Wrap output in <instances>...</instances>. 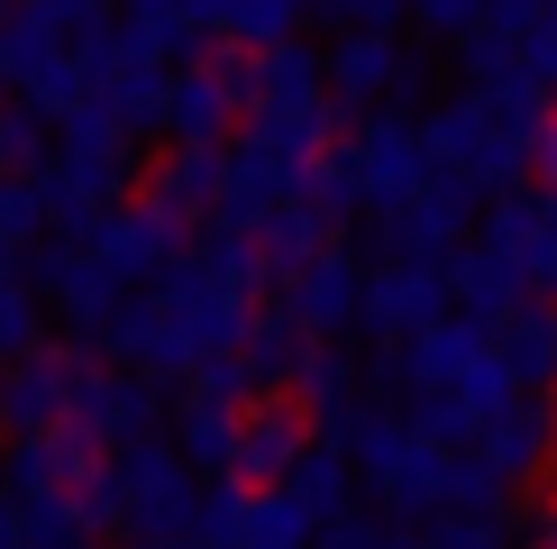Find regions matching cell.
Listing matches in <instances>:
<instances>
[{
	"instance_id": "6da1fadb",
	"label": "cell",
	"mask_w": 557,
	"mask_h": 549,
	"mask_svg": "<svg viewBox=\"0 0 557 549\" xmlns=\"http://www.w3.org/2000/svg\"><path fill=\"white\" fill-rule=\"evenodd\" d=\"M330 440H338V457H347V476H357L393 522H430V513H448V503H457V449L421 440L403 412L357 403Z\"/></svg>"
},
{
	"instance_id": "7a4b0ae2",
	"label": "cell",
	"mask_w": 557,
	"mask_h": 549,
	"mask_svg": "<svg viewBox=\"0 0 557 549\" xmlns=\"http://www.w3.org/2000/svg\"><path fill=\"white\" fill-rule=\"evenodd\" d=\"M421 183H430L421 129H411L403 110H366V120H347L330 137V156H320V174H311V202L330 220H347V211H393V202H411Z\"/></svg>"
},
{
	"instance_id": "3957f363",
	"label": "cell",
	"mask_w": 557,
	"mask_h": 549,
	"mask_svg": "<svg viewBox=\"0 0 557 549\" xmlns=\"http://www.w3.org/2000/svg\"><path fill=\"white\" fill-rule=\"evenodd\" d=\"M411 129H421V166H430V174L467 183V193H484V202H494V193H521V174H530V166H521V137L484 120L475 91H448V101H430Z\"/></svg>"
},
{
	"instance_id": "277c9868",
	"label": "cell",
	"mask_w": 557,
	"mask_h": 549,
	"mask_svg": "<svg viewBox=\"0 0 557 549\" xmlns=\"http://www.w3.org/2000/svg\"><path fill=\"white\" fill-rule=\"evenodd\" d=\"M83 247L101 257V274H110L120 293H156V284L183 266V220H174V211H156V202L137 193V202H120V211L91 220V229H83Z\"/></svg>"
},
{
	"instance_id": "5b68a950",
	"label": "cell",
	"mask_w": 557,
	"mask_h": 549,
	"mask_svg": "<svg viewBox=\"0 0 557 549\" xmlns=\"http://www.w3.org/2000/svg\"><path fill=\"white\" fill-rule=\"evenodd\" d=\"M320 74H330V101H347V110H393V101H411V91H430V64L393 28H347L330 56H320Z\"/></svg>"
},
{
	"instance_id": "8992f818",
	"label": "cell",
	"mask_w": 557,
	"mask_h": 549,
	"mask_svg": "<svg viewBox=\"0 0 557 549\" xmlns=\"http://www.w3.org/2000/svg\"><path fill=\"white\" fill-rule=\"evenodd\" d=\"M475 239L521 274L530 303H557V193H540V183L494 193V202H484V220H475Z\"/></svg>"
},
{
	"instance_id": "52a82bcc",
	"label": "cell",
	"mask_w": 557,
	"mask_h": 549,
	"mask_svg": "<svg viewBox=\"0 0 557 549\" xmlns=\"http://www.w3.org/2000/svg\"><path fill=\"white\" fill-rule=\"evenodd\" d=\"M475 220H484V193H467V183H448V174H430L411 202L375 211L384 247H393V266H448L457 247H467V229H475Z\"/></svg>"
},
{
	"instance_id": "ba28073f",
	"label": "cell",
	"mask_w": 557,
	"mask_h": 549,
	"mask_svg": "<svg viewBox=\"0 0 557 549\" xmlns=\"http://www.w3.org/2000/svg\"><path fill=\"white\" fill-rule=\"evenodd\" d=\"M311 440H320V430H311V412H301L293 394H247V403H238V440H228V476H220V486L274 495Z\"/></svg>"
},
{
	"instance_id": "9c48e42d",
	"label": "cell",
	"mask_w": 557,
	"mask_h": 549,
	"mask_svg": "<svg viewBox=\"0 0 557 549\" xmlns=\"http://www.w3.org/2000/svg\"><path fill=\"white\" fill-rule=\"evenodd\" d=\"M91 385V349H37L28 357H10V376H0V430H55V422H74V394Z\"/></svg>"
},
{
	"instance_id": "30bf717a",
	"label": "cell",
	"mask_w": 557,
	"mask_h": 549,
	"mask_svg": "<svg viewBox=\"0 0 557 549\" xmlns=\"http://www.w3.org/2000/svg\"><path fill=\"white\" fill-rule=\"evenodd\" d=\"M548 449H557V403L548 394H521L512 412H494V422L467 440V467L484 486H530V476H548Z\"/></svg>"
},
{
	"instance_id": "8fae6325",
	"label": "cell",
	"mask_w": 557,
	"mask_h": 549,
	"mask_svg": "<svg viewBox=\"0 0 557 549\" xmlns=\"http://www.w3.org/2000/svg\"><path fill=\"white\" fill-rule=\"evenodd\" d=\"M430 320H448V274L438 266H375L357 284V330L375 339V349H403Z\"/></svg>"
},
{
	"instance_id": "7c38bea8",
	"label": "cell",
	"mask_w": 557,
	"mask_h": 549,
	"mask_svg": "<svg viewBox=\"0 0 557 549\" xmlns=\"http://www.w3.org/2000/svg\"><path fill=\"white\" fill-rule=\"evenodd\" d=\"M101 467H110V449H91L74 422L18 430V440H10V495H18V503H74Z\"/></svg>"
},
{
	"instance_id": "4fadbf2b",
	"label": "cell",
	"mask_w": 557,
	"mask_h": 549,
	"mask_svg": "<svg viewBox=\"0 0 557 549\" xmlns=\"http://www.w3.org/2000/svg\"><path fill=\"white\" fill-rule=\"evenodd\" d=\"M357 284H366V266L347 247H320L301 274L274 284V303L301 320V339H338V330H357Z\"/></svg>"
},
{
	"instance_id": "5bb4252c",
	"label": "cell",
	"mask_w": 557,
	"mask_h": 549,
	"mask_svg": "<svg viewBox=\"0 0 557 549\" xmlns=\"http://www.w3.org/2000/svg\"><path fill=\"white\" fill-rule=\"evenodd\" d=\"M74 430L91 449H128L156 430V376H128V366H91V385L74 394Z\"/></svg>"
},
{
	"instance_id": "9a60e30c",
	"label": "cell",
	"mask_w": 557,
	"mask_h": 549,
	"mask_svg": "<svg viewBox=\"0 0 557 549\" xmlns=\"http://www.w3.org/2000/svg\"><path fill=\"white\" fill-rule=\"evenodd\" d=\"M484 349H494V330H475V320L448 312V320H430L421 339H403L384 376H393V385H438V394H457V385H467V366H475Z\"/></svg>"
},
{
	"instance_id": "2e32d148",
	"label": "cell",
	"mask_w": 557,
	"mask_h": 549,
	"mask_svg": "<svg viewBox=\"0 0 557 549\" xmlns=\"http://www.w3.org/2000/svg\"><path fill=\"white\" fill-rule=\"evenodd\" d=\"M438 274H448V312H457V320H475V330H503V320L530 303V293H521V274L503 266L484 239H475V247H457V257L438 266Z\"/></svg>"
},
{
	"instance_id": "e0dca14e",
	"label": "cell",
	"mask_w": 557,
	"mask_h": 549,
	"mask_svg": "<svg viewBox=\"0 0 557 549\" xmlns=\"http://www.w3.org/2000/svg\"><path fill=\"white\" fill-rule=\"evenodd\" d=\"M220 193H228V147H174L165 166H156V183H147V202H156V211H174L183 229L211 220Z\"/></svg>"
},
{
	"instance_id": "ac0fdd59",
	"label": "cell",
	"mask_w": 557,
	"mask_h": 549,
	"mask_svg": "<svg viewBox=\"0 0 557 549\" xmlns=\"http://www.w3.org/2000/svg\"><path fill=\"white\" fill-rule=\"evenodd\" d=\"M494 349H503V366H512L521 394H557V303H521L494 330Z\"/></svg>"
},
{
	"instance_id": "d6986e66",
	"label": "cell",
	"mask_w": 557,
	"mask_h": 549,
	"mask_svg": "<svg viewBox=\"0 0 557 549\" xmlns=\"http://www.w3.org/2000/svg\"><path fill=\"white\" fill-rule=\"evenodd\" d=\"M320 247H338V220L320 211L311 193H301V202H284V211L257 229V257H265V274H274V284H284V274H301V266L320 257Z\"/></svg>"
},
{
	"instance_id": "ffe728a7",
	"label": "cell",
	"mask_w": 557,
	"mask_h": 549,
	"mask_svg": "<svg viewBox=\"0 0 557 549\" xmlns=\"http://www.w3.org/2000/svg\"><path fill=\"white\" fill-rule=\"evenodd\" d=\"M257 101H330V74H320V56L301 37L247 46V110H257Z\"/></svg>"
},
{
	"instance_id": "44dd1931",
	"label": "cell",
	"mask_w": 557,
	"mask_h": 549,
	"mask_svg": "<svg viewBox=\"0 0 557 549\" xmlns=\"http://www.w3.org/2000/svg\"><path fill=\"white\" fill-rule=\"evenodd\" d=\"M274 495H293L301 513H311V532H320V522H330V513H347V495H357V476H347L338 440H311V449L293 457V476H284V486H274Z\"/></svg>"
},
{
	"instance_id": "7402d4cb",
	"label": "cell",
	"mask_w": 557,
	"mask_h": 549,
	"mask_svg": "<svg viewBox=\"0 0 557 549\" xmlns=\"http://www.w3.org/2000/svg\"><path fill=\"white\" fill-rule=\"evenodd\" d=\"M228 440H238V403H211V394H183V430H174V457L201 476H228Z\"/></svg>"
},
{
	"instance_id": "603a6c76",
	"label": "cell",
	"mask_w": 557,
	"mask_h": 549,
	"mask_svg": "<svg viewBox=\"0 0 557 549\" xmlns=\"http://www.w3.org/2000/svg\"><path fill=\"white\" fill-rule=\"evenodd\" d=\"M311 10H320V0H220L211 37H220V46H284Z\"/></svg>"
},
{
	"instance_id": "cb8c5ba5",
	"label": "cell",
	"mask_w": 557,
	"mask_h": 549,
	"mask_svg": "<svg viewBox=\"0 0 557 549\" xmlns=\"http://www.w3.org/2000/svg\"><path fill=\"white\" fill-rule=\"evenodd\" d=\"M91 101H101V110H110V120H120L128 137L165 129V64H120V74L91 91Z\"/></svg>"
},
{
	"instance_id": "d4e9b609",
	"label": "cell",
	"mask_w": 557,
	"mask_h": 549,
	"mask_svg": "<svg viewBox=\"0 0 557 549\" xmlns=\"http://www.w3.org/2000/svg\"><path fill=\"white\" fill-rule=\"evenodd\" d=\"M403 422L421 430V440H438V449H467L475 430H484L475 412L457 403V394H438V385H403Z\"/></svg>"
},
{
	"instance_id": "484cf974",
	"label": "cell",
	"mask_w": 557,
	"mask_h": 549,
	"mask_svg": "<svg viewBox=\"0 0 557 549\" xmlns=\"http://www.w3.org/2000/svg\"><path fill=\"white\" fill-rule=\"evenodd\" d=\"M37 330H46L37 284H28V274H0V366H10V357H28V349H37Z\"/></svg>"
},
{
	"instance_id": "4316f807",
	"label": "cell",
	"mask_w": 557,
	"mask_h": 549,
	"mask_svg": "<svg viewBox=\"0 0 557 549\" xmlns=\"http://www.w3.org/2000/svg\"><path fill=\"white\" fill-rule=\"evenodd\" d=\"M411 549H512V532H503L494 513H430Z\"/></svg>"
},
{
	"instance_id": "83f0119b",
	"label": "cell",
	"mask_w": 557,
	"mask_h": 549,
	"mask_svg": "<svg viewBox=\"0 0 557 549\" xmlns=\"http://www.w3.org/2000/svg\"><path fill=\"white\" fill-rule=\"evenodd\" d=\"M311 549H411V532H393L384 513H357V503H347V513H330L311 532Z\"/></svg>"
},
{
	"instance_id": "f1b7e54d",
	"label": "cell",
	"mask_w": 557,
	"mask_h": 549,
	"mask_svg": "<svg viewBox=\"0 0 557 549\" xmlns=\"http://www.w3.org/2000/svg\"><path fill=\"white\" fill-rule=\"evenodd\" d=\"M403 19H411L430 46H467V37L484 28V0H403Z\"/></svg>"
},
{
	"instance_id": "f546056e",
	"label": "cell",
	"mask_w": 557,
	"mask_h": 549,
	"mask_svg": "<svg viewBox=\"0 0 557 549\" xmlns=\"http://www.w3.org/2000/svg\"><path fill=\"white\" fill-rule=\"evenodd\" d=\"M512 56H521V74L540 83V91H557V10H540L530 28L512 37Z\"/></svg>"
},
{
	"instance_id": "4dcf8cb0",
	"label": "cell",
	"mask_w": 557,
	"mask_h": 549,
	"mask_svg": "<svg viewBox=\"0 0 557 549\" xmlns=\"http://www.w3.org/2000/svg\"><path fill=\"white\" fill-rule=\"evenodd\" d=\"M521 166H530V183H540V193H557V101H548V120L521 137Z\"/></svg>"
},
{
	"instance_id": "1f68e13d",
	"label": "cell",
	"mask_w": 557,
	"mask_h": 549,
	"mask_svg": "<svg viewBox=\"0 0 557 549\" xmlns=\"http://www.w3.org/2000/svg\"><path fill=\"white\" fill-rule=\"evenodd\" d=\"M320 10H330L338 28H393V19H403V0H320Z\"/></svg>"
},
{
	"instance_id": "d6a6232c",
	"label": "cell",
	"mask_w": 557,
	"mask_h": 549,
	"mask_svg": "<svg viewBox=\"0 0 557 549\" xmlns=\"http://www.w3.org/2000/svg\"><path fill=\"white\" fill-rule=\"evenodd\" d=\"M0 549H28V503L0 486Z\"/></svg>"
},
{
	"instance_id": "836d02e7",
	"label": "cell",
	"mask_w": 557,
	"mask_h": 549,
	"mask_svg": "<svg viewBox=\"0 0 557 549\" xmlns=\"http://www.w3.org/2000/svg\"><path fill=\"white\" fill-rule=\"evenodd\" d=\"M512 549H557V503H540V513L521 522V532H512Z\"/></svg>"
},
{
	"instance_id": "e575fe53",
	"label": "cell",
	"mask_w": 557,
	"mask_h": 549,
	"mask_svg": "<svg viewBox=\"0 0 557 549\" xmlns=\"http://www.w3.org/2000/svg\"><path fill=\"white\" fill-rule=\"evenodd\" d=\"M548 503H557V449H548Z\"/></svg>"
},
{
	"instance_id": "d590c367",
	"label": "cell",
	"mask_w": 557,
	"mask_h": 549,
	"mask_svg": "<svg viewBox=\"0 0 557 549\" xmlns=\"http://www.w3.org/2000/svg\"><path fill=\"white\" fill-rule=\"evenodd\" d=\"M83 10H120V0H83Z\"/></svg>"
},
{
	"instance_id": "8d00e7d4",
	"label": "cell",
	"mask_w": 557,
	"mask_h": 549,
	"mask_svg": "<svg viewBox=\"0 0 557 549\" xmlns=\"http://www.w3.org/2000/svg\"><path fill=\"white\" fill-rule=\"evenodd\" d=\"M10 10H18V0H0V28H10Z\"/></svg>"
},
{
	"instance_id": "74e56055",
	"label": "cell",
	"mask_w": 557,
	"mask_h": 549,
	"mask_svg": "<svg viewBox=\"0 0 557 549\" xmlns=\"http://www.w3.org/2000/svg\"><path fill=\"white\" fill-rule=\"evenodd\" d=\"M548 10H557V0H548Z\"/></svg>"
},
{
	"instance_id": "f35d334b",
	"label": "cell",
	"mask_w": 557,
	"mask_h": 549,
	"mask_svg": "<svg viewBox=\"0 0 557 549\" xmlns=\"http://www.w3.org/2000/svg\"><path fill=\"white\" fill-rule=\"evenodd\" d=\"M548 403H557V394H548Z\"/></svg>"
}]
</instances>
